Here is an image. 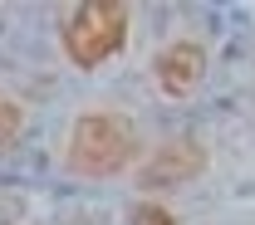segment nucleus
<instances>
[{
	"mask_svg": "<svg viewBox=\"0 0 255 225\" xmlns=\"http://www.w3.org/2000/svg\"><path fill=\"white\" fill-rule=\"evenodd\" d=\"M128 39V5L118 0H84L64 15V54L79 69H98Z\"/></svg>",
	"mask_w": 255,
	"mask_h": 225,
	"instance_id": "f03ea898",
	"label": "nucleus"
},
{
	"mask_svg": "<svg viewBox=\"0 0 255 225\" xmlns=\"http://www.w3.org/2000/svg\"><path fill=\"white\" fill-rule=\"evenodd\" d=\"M20 128H25V113H20L15 103H0V152L20 137Z\"/></svg>",
	"mask_w": 255,
	"mask_h": 225,
	"instance_id": "39448f33",
	"label": "nucleus"
},
{
	"mask_svg": "<svg viewBox=\"0 0 255 225\" xmlns=\"http://www.w3.org/2000/svg\"><path fill=\"white\" fill-rule=\"evenodd\" d=\"M201 74H206V54L201 44H167L157 54V88L167 98H191L201 88Z\"/></svg>",
	"mask_w": 255,
	"mask_h": 225,
	"instance_id": "20e7f679",
	"label": "nucleus"
},
{
	"mask_svg": "<svg viewBox=\"0 0 255 225\" xmlns=\"http://www.w3.org/2000/svg\"><path fill=\"white\" fill-rule=\"evenodd\" d=\"M137 152V137L123 118L113 113H84L74 132H69V147H64V161L74 176H118L128 166V157Z\"/></svg>",
	"mask_w": 255,
	"mask_h": 225,
	"instance_id": "f257e3e1",
	"label": "nucleus"
},
{
	"mask_svg": "<svg viewBox=\"0 0 255 225\" xmlns=\"http://www.w3.org/2000/svg\"><path fill=\"white\" fill-rule=\"evenodd\" d=\"M20 221H25V201L0 191V225H20Z\"/></svg>",
	"mask_w": 255,
	"mask_h": 225,
	"instance_id": "423d86ee",
	"label": "nucleus"
},
{
	"mask_svg": "<svg viewBox=\"0 0 255 225\" xmlns=\"http://www.w3.org/2000/svg\"><path fill=\"white\" fill-rule=\"evenodd\" d=\"M206 171V152L196 147V142H167L162 152H152L147 157V166L137 171V186L142 191H172V186H187V181H196Z\"/></svg>",
	"mask_w": 255,
	"mask_h": 225,
	"instance_id": "7ed1b4c3",
	"label": "nucleus"
},
{
	"mask_svg": "<svg viewBox=\"0 0 255 225\" xmlns=\"http://www.w3.org/2000/svg\"><path fill=\"white\" fill-rule=\"evenodd\" d=\"M132 225H172V216L147 201V206H132Z\"/></svg>",
	"mask_w": 255,
	"mask_h": 225,
	"instance_id": "0eeeda50",
	"label": "nucleus"
}]
</instances>
